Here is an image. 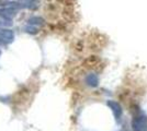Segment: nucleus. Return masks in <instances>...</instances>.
Segmentation results:
<instances>
[{
	"label": "nucleus",
	"instance_id": "nucleus-1",
	"mask_svg": "<svg viewBox=\"0 0 147 131\" xmlns=\"http://www.w3.org/2000/svg\"><path fill=\"white\" fill-rule=\"evenodd\" d=\"M147 127V117L144 114H138L132 121V128L134 131H144Z\"/></svg>",
	"mask_w": 147,
	"mask_h": 131
},
{
	"label": "nucleus",
	"instance_id": "nucleus-2",
	"mask_svg": "<svg viewBox=\"0 0 147 131\" xmlns=\"http://www.w3.org/2000/svg\"><path fill=\"white\" fill-rule=\"evenodd\" d=\"M107 105H108V107L112 110L113 115H114V118L117 119V120H120L123 114L121 105H120L117 102H115V100H108V102H107Z\"/></svg>",
	"mask_w": 147,
	"mask_h": 131
},
{
	"label": "nucleus",
	"instance_id": "nucleus-3",
	"mask_svg": "<svg viewBox=\"0 0 147 131\" xmlns=\"http://www.w3.org/2000/svg\"><path fill=\"white\" fill-rule=\"evenodd\" d=\"M13 39H14V33L11 30L0 27V44H9L13 42Z\"/></svg>",
	"mask_w": 147,
	"mask_h": 131
},
{
	"label": "nucleus",
	"instance_id": "nucleus-4",
	"mask_svg": "<svg viewBox=\"0 0 147 131\" xmlns=\"http://www.w3.org/2000/svg\"><path fill=\"white\" fill-rule=\"evenodd\" d=\"M16 15H17V9L9 8V7H2V8H0V18L11 21Z\"/></svg>",
	"mask_w": 147,
	"mask_h": 131
},
{
	"label": "nucleus",
	"instance_id": "nucleus-5",
	"mask_svg": "<svg viewBox=\"0 0 147 131\" xmlns=\"http://www.w3.org/2000/svg\"><path fill=\"white\" fill-rule=\"evenodd\" d=\"M86 83L89 85V86L96 87L99 83L98 75L94 74V73H90V74H88L87 75V78H86Z\"/></svg>",
	"mask_w": 147,
	"mask_h": 131
},
{
	"label": "nucleus",
	"instance_id": "nucleus-6",
	"mask_svg": "<svg viewBox=\"0 0 147 131\" xmlns=\"http://www.w3.org/2000/svg\"><path fill=\"white\" fill-rule=\"evenodd\" d=\"M44 21L42 18H31L29 21H28V23L31 25H40V24H42Z\"/></svg>",
	"mask_w": 147,
	"mask_h": 131
},
{
	"label": "nucleus",
	"instance_id": "nucleus-7",
	"mask_svg": "<svg viewBox=\"0 0 147 131\" xmlns=\"http://www.w3.org/2000/svg\"><path fill=\"white\" fill-rule=\"evenodd\" d=\"M37 31H38V30H37L34 25H33V26H26V27H25V32H26V33H30V34H36Z\"/></svg>",
	"mask_w": 147,
	"mask_h": 131
},
{
	"label": "nucleus",
	"instance_id": "nucleus-8",
	"mask_svg": "<svg viewBox=\"0 0 147 131\" xmlns=\"http://www.w3.org/2000/svg\"><path fill=\"white\" fill-rule=\"evenodd\" d=\"M11 21L10 20H6V19H2V18H0V27H2V26H8V25H11Z\"/></svg>",
	"mask_w": 147,
	"mask_h": 131
}]
</instances>
